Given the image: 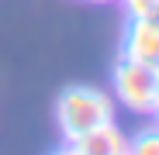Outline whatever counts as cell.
Instances as JSON below:
<instances>
[{
	"label": "cell",
	"mask_w": 159,
	"mask_h": 155,
	"mask_svg": "<svg viewBox=\"0 0 159 155\" xmlns=\"http://www.w3.org/2000/svg\"><path fill=\"white\" fill-rule=\"evenodd\" d=\"M56 121L62 127V135L73 141L80 135H87L90 127L114 121V103L111 97H104L100 90L90 86H69L59 100H56Z\"/></svg>",
	"instance_id": "obj_1"
},
{
	"label": "cell",
	"mask_w": 159,
	"mask_h": 155,
	"mask_svg": "<svg viewBox=\"0 0 159 155\" xmlns=\"http://www.w3.org/2000/svg\"><path fill=\"white\" fill-rule=\"evenodd\" d=\"M114 93L121 97V103H125L128 110H135V114H152L156 97H159L156 66L121 59V66L114 69Z\"/></svg>",
	"instance_id": "obj_2"
},
{
	"label": "cell",
	"mask_w": 159,
	"mask_h": 155,
	"mask_svg": "<svg viewBox=\"0 0 159 155\" xmlns=\"http://www.w3.org/2000/svg\"><path fill=\"white\" fill-rule=\"evenodd\" d=\"M125 59L159 66V17H131L125 35Z\"/></svg>",
	"instance_id": "obj_3"
},
{
	"label": "cell",
	"mask_w": 159,
	"mask_h": 155,
	"mask_svg": "<svg viewBox=\"0 0 159 155\" xmlns=\"http://www.w3.org/2000/svg\"><path fill=\"white\" fill-rule=\"evenodd\" d=\"M69 148L76 155H128V135L121 131L114 121H107V124L90 127L87 135L73 138Z\"/></svg>",
	"instance_id": "obj_4"
},
{
	"label": "cell",
	"mask_w": 159,
	"mask_h": 155,
	"mask_svg": "<svg viewBox=\"0 0 159 155\" xmlns=\"http://www.w3.org/2000/svg\"><path fill=\"white\" fill-rule=\"evenodd\" d=\"M128 155H159V127H149V131L135 135L128 141Z\"/></svg>",
	"instance_id": "obj_5"
},
{
	"label": "cell",
	"mask_w": 159,
	"mask_h": 155,
	"mask_svg": "<svg viewBox=\"0 0 159 155\" xmlns=\"http://www.w3.org/2000/svg\"><path fill=\"white\" fill-rule=\"evenodd\" d=\"M131 17H156V0H125Z\"/></svg>",
	"instance_id": "obj_6"
},
{
	"label": "cell",
	"mask_w": 159,
	"mask_h": 155,
	"mask_svg": "<svg viewBox=\"0 0 159 155\" xmlns=\"http://www.w3.org/2000/svg\"><path fill=\"white\" fill-rule=\"evenodd\" d=\"M52 155H76L73 148H62V152H52Z\"/></svg>",
	"instance_id": "obj_7"
},
{
	"label": "cell",
	"mask_w": 159,
	"mask_h": 155,
	"mask_svg": "<svg viewBox=\"0 0 159 155\" xmlns=\"http://www.w3.org/2000/svg\"><path fill=\"white\" fill-rule=\"evenodd\" d=\"M152 114H156V121H159V97H156V107H152Z\"/></svg>",
	"instance_id": "obj_8"
},
{
	"label": "cell",
	"mask_w": 159,
	"mask_h": 155,
	"mask_svg": "<svg viewBox=\"0 0 159 155\" xmlns=\"http://www.w3.org/2000/svg\"><path fill=\"white\" fill-rule=\"evenodd\" d=\"M156 17H159V0H156Z\"/></svg>",
	"instance_id": "obj_9"
},
{
	"label": "cell",
	"mask_w": 159,
	"mask_h": 155,
	"mask_svg": "<svg viewBox=\"0 0 159 155\" xmlns=\"http://www.w3.org/2000/svg\"><path fill=\"white\" fill-rule=\"evenodd\" d=\"M90 4H104V0H90Z\"/></svg>",
	"instance_id": "obj_10"
},
{
	"label": "cell",
	"mask_w": 159,
	"mask_h": 155,
	"mask_svg": "<svg viewBox=\"0 0 159 155\" xmlns=\"http://www.w3.org/2000/svg\"><path fill=\"white\" fill-rule=\"evenodd\" d=\"M156 76H159V66H156Z\"/></svg>",
	"instance_id": "obj_11"
}]
</instances>
